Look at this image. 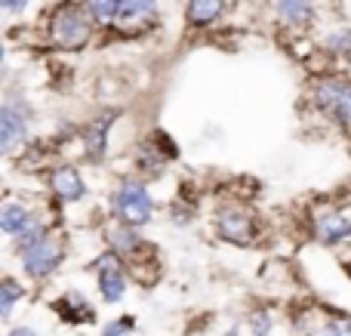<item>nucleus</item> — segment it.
<instances>
[{
	"instance_id": "1",
	"label": "nucleus",
	"mask_w": 351,
	"mask_h": 336,
	"mask_svg": "<svg viewBox=\"0 0 351 336\" xmlns=\"http://www.w3.org/2000/svg\"><path fill=\"white\" fill-rule=\"evenodd\" d=\"M93 37V19L80 6H62L49 25V40L59 49H84Z\"/></svg>"
},
{
	"instance_id": "2",
	"label": "nucleus",
	"mask_w": 351,
	"mask_h": 336,
	"mask_svg": "<svg viewBox=\"0 0 351 336\" xmlns=\"http://www.w3.org/2000/svg\"><path fill=\"white\" fill-rule=\"evenodd\" d=\"M111 207L117 213V222H127V226H145L154 213V201L148 195V189L136 179H127L114 189V197H111Z\"/></svg>"
},
{
	"instance_id": "3",
	"label": "nucleus",
	"mask_w": 351,
	"mask_h": 336,
	"mask_svg": "<svg viewBox=\"0 0 351 336\" xmlns=\"http://www.w3.org/2000/svg\"><path fill=\"white\" fill-rule=\"evenodd\" d=\"M315 105L336 123H351V84L348 80H321L315 86Z\"/></svg>"
},
{
	"instance_id": "4",
	"label": "nucleus",
	"mask_w": 351,
	"mask_h": 336,
	"mask_svg": "<svg viewBox=\"0 0 351 336\" xmlns=\"http://www.w3.org/2000/svg\"><path fill=\"white\" fill-rule=\"evenodd\" d=\"M62 263V244L56 238H43L37 241L31 250L22 253V269L28 278H37V281H43V278H49L56 272V265Z\"/></svg>"
},
{
	"instance_id": "5",
	"label": "nucleus",
	"mask_w": 351,
	"mask_h": 336,
	"mask_svg": "<svg viewBox=\"0 0 351 336\" xmlns=\"http://www.w3.org/2000/svg\"><path fill=\"white\" fill-rule=\"evenodd\" d=\"M99 275V293H102L105 302H121L123 293H127V275H123L121 263H117V253H105L93 263Z\"/></svg>"
},
{
	"instance_id": "6",
	"label": "nucleus",
	"mask_w": 351,
	"mask_h": 336,
	"mask_svg": "<svg viewBox=\"0 0 351 336\" xmlns=\"http://www.w3.org/2000/svg\"><path fill=\"white\" fill-rule=\"evenodd\" d=\"M216 228L225 241L231 244H253V216H247L243 210H222L216 219Z\"/></svg>"
},
{
	"instance_id": "7",
	"label": "nucleus",
	"mask_w": 351,
	"mask_h": 336,
	"mask_svg": "<svg viewBox=\"0 0 351 336\" xmlns=\"http://www.w3.org/2000/svg\"><path fill=\"white\" fill-rule=\"evenodd\" d=\"M49 189L56 191V197L59 201H80V197L86 195V185L84 179H80V173L74 170V167H56L53 173H49Z\"/></svg>"
},
{
	"instance_id": "8",
	"label": "nucleus",
	"mask_w": 351,
	"mask_h": 336,
	"mask_svg": "<svg viewBox=\"0 0 351 336\" xmlns=\"http://www.w3.org/2000/svg\"><path fill=\"white\" fill-rule=\"evenodd\" d=\"M315 235L321 244H339V241L351 238V219L342 213H317Z\"/></svg>"
},
{
	"instance_id": "9",
	"label": "nucleus",
	"mask_w": 351,
	"mask_h": 336,
	"mask_svg": "<svg viewBox=\"0 0 351 336\" xmlns=\"http://www.w3.org/2000/svg\"><path fill=\"white\" fill-rule=\"evenodd\" d=\"M25 133H28V121H25V115H19L16 105L6 102L3 108H0V145L10 152L19 139H25Z\"/></svg>"
},
{
	"instance_id": "10",
	"label": "nucleus",
	"mask_w": 351,
	"mask_h": 336,
	"mask_svg": "<svg viewBox=\"0 0 351 336\" xmlns=\"http://www.w3.org/2000/svg\"><path fill=\"white\" fill-rule=\"evenodd\" d=\"M225 10V0H188V25L194 28H206L213 25Z\"/></svg>"
},
{
	"instance_id": "11",
	"label": "nucleus",
	"mask_w": 351,
	"mask_h": 336,
	"mask_svg": "<svg viewBox=\"0 0 351 336\" xmlns=\"http://www.w3.org/2000/svg\"><path fill=\"white\" fill-rule=\"evenodd\" d=\"M274 12H278L280 22H287V25H308L311 19H315L311 0H274Z\"/></svg>"
},
{
	"instance_id": "12",
	"label": "nucleus",
	"mask_w": 351,
	"mask_h": 336,
	"mask_svg": "<svg viewBox=\"0 0 351 336\" xmlns=\"http://www.w3.org/2000/svg\"><path fill=\"white\" fill-rule=\"evenodd\" d=\"M111 123H114V121H111V115H102V117H96V121L90 123V130H86V154H90L93 160L105 158Z\"/></svg>"
},
{
	"instance_id": "13",
	"label": "nucleus",
	"mask_w": 351,
	"mask_h": 336,
	"mask_svg": "<svg viewBox=\"0 0 351 336\" xmlns=\"http://www.w3.org/2000/svg\"><path fill=\"white\" fill-rule=\"evenodd\" d=\"M53 309L62 315L65 321H93V309L84 296L74 290V293H65L59 302H53Z\"/></svg>"
},
{
	"instance_id": "14",
	"label": "nucleus",
	"mask_w": 351,
	"mask_h": 336,
	"mask_svg": "<svg viewBox=\"0 0 351 336\" xmlns=\"http://www.w3.org/2000/svg\"><path fill=\"white\" fill-rule=\"evenodd\" d=\"M31 213L28 210L22 207V204H3V207H0V228H3L6 235H12V238H16V235H22L25 228L31 226Z\"/></svg>"
},
{
	"instance_id": "15",
	"label": "nucleus",
	"mask_w": 351,
	"mask_h": 336,
	"mask_svg": "<svg viewBox=\"0 0 351 336\" xmlns=\"http://www.w3.org/2000/svg\"><path fill=\"white\" fill-rule=\"evenodd\" d=\"M158 10V0H121L117 3V25H130V22H139V19L154 16Z\"/></svg>"
},
{
	"instance_id": "16",
	"label": "nucleus",
	"mask_w": 351,
	"mask_h": 336,
	"mask_svg": "<svg viewBox=\"0 0 351 336\" xmlns=\"http://www.w3.org/2000/svg\"><path fill=\"white\" fill-rule=\"evenodd\" d=\"M108 244H111V253H133L142 241H139V235L133 232V226L117 222V226L108 232Z\"/></svg>"
},
{
	"instance_id": "17",
	"label": "nucleus",
	"mask_w": 351,
	"mask_h": 336,
	"mask_svg": "<svg viewBox=\"0 0 351 336\" xmlns=\"http://www.w3.org/2000/svg\"><path fill=\"white\" fill-rule=\"evenodd\" d=\"M117 3L121 0H84V10L96 25H111L117 19Z\"/></svg>"
},
{
	"instance_id": "18",
	"label": "nucleus",
	"mask_w": 351,
	"mask_h": 336,
	"mask_svg": "<svg viewBox=\"0 0 351 336\" xmlns=\"http://www.w3.org/2000/svg\"><path fill=\"white\" fill-rule=\"evenodd\" d=\"M19 296H22V287H19L12 278H3V284H0V315H3V318L12 315V306H16Z\"/></svg>"
},
{
	"instance_id": "19",
	"label": "nucleus",
	"mask_w": 351,
	"mask_h": 336,
	"mask_svg": "<svg viewBox=\"0 0 351 336\" xmlns=\"http://www.w3.org/2000/svg\"><path fill=\"white\" fill-rule=\"evenodd\" d=\"M47 238V228L40 226V222H31L28 228H25L22 235H16V250H19V256H22L25 250H31V247L37 244V241H43Z\"/></svg>"
},
{
	"instance_id": "20",
	"label": "nucleus",
	"mask_w": 351,
	"mask_h": 336,
	"mask_svg": "<svg viewBox=\"0 0 351 336\" xmlns=\"http://www.w3.org/2000/svg\"><path fill=\"white\" fill-rule=\"evenodd\" d=\"M327 49L330 53H336V56H351V28H339V31H333V34L327 37Z\"/></svg>"
},
{
	"instance_id": "21",
	"label": "nucleus",
	"mask_w": 351,
	"mask_h": 336,
	"mask_svg": "<svg viewBox=\"0 0 351 336\" xmlns=\"http://www.w3.org/2000/svg\"><path fill=\"white\" fill-rule=\"evenodd\" d=\"M250 327H253V336H268L271 333V327H274V318L268 312H259V315H253Z\"/></svg>"
},
{
	"instance_id": "22",
	"label": "nucleus",
	"mask_w": 351,
	"mask_h": 336,
	"mask_svg": "<svg viewBox=\"0 0 351 336\" xmlns=\"http://www.w3.org/2000/svg\"><path fill=\"white\" fill-rule=\"evenodd\" d=\"M130 327H133V321H111V324H105L102 327V333L99 336H127L130 333Z\"/></svg>"
},
{
	"instance_id": "23",
	"label": "nucleus",
	"mask_w": 351,
	"mask_h": 336,
	"mask_svg": "<svg viewBox=\"0 0 351 336\" xmlns=\"http://www.w3.org/2000/svg\"><path fill=\"white\" fill-rule=\"evenodd\" d=\"M324 336H351V321H333L324 327Z\"/></svg>"
},
{
	"instance_id": "24",
	"label": "nucleus",
	"mask_w": 351,
	"mask_h": 336,
	"mask_svg": "<svg viewBox=\"0 0 351 336\" xmlns=\"http://www.w3.org/2000/svg\"><path fill=\"white\" fill-rule=\"evenodd\" d=\"M0 6L10 12H19V10H25V0H0Z\"/></svg>"
},
{
	"instance_id": "25",
	"label": "nucleus",
	"mask_w": 351,
	"mask_h": 336,
	"mask_svg": "<svg viewBox=\"0 0 351 336\" xmlns=\"http://www.w3.org/2000/svg\"><path fill=\"white\" fill-rule=\"evenodd\" d=\"M10 336H37V333L31 331V327H16V331H12Z\"/></svg>"
}]
</instances>
